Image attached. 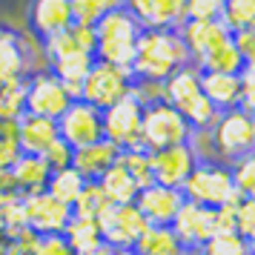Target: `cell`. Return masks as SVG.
<instances>
[{"mask_svg": "<svg viewBox=\"0 0 255 255\" xmlns=\"http://www.w3.org/2000/svg\"><path fill=\"white\" fill-rule=\"evenodd\" d=\"M186 0H124L127 9L143 29H178L184 23Z\"/></svg>", "mask_w": 255, "mask_h": 255, "instance_id": "cell-17", "label": "cell"}, {"mask_svg": "<svg viewBox=\"0 0 255 255\" xmlns=\"http://www.w3.org/2000/svg\"><path fill=\"white\" fill-rule=\"evenodd\" d=\"M184 255H198V253H184Z\"/></svg>", "mask_w": 255, "mask_h": 255, "instance_id": "cell-55", "label": "cell"}, {"mask_svg": "<svg viewBox=\"0 0 255 255\" xmlns=\"http://www.w3.org/2000/svg\"><path fill=\"white\" fill-rule=\"evenodd\" d=\"M20 155L23 152H20V143H17V124H9L6 132L0 135V172L12 169Z\"/></svg>", "mask_w": 255, "mask_h": 255, "instance_id": "cell-40", "label": "cell"}, {"mask_svg": "<svg viewBox=\"0 0 255 255\" xmlns=\"http://www.w3.org/2000/svg\"><path fill=\"white\" fill-rule=\"evenodd\" d=\"M20 52H23V63H26V78L29 75H37V72H49V55L46 46L37 35H32L29 29L20 32Z\"/></svg>", "mask_w": 255, "mask_h": 255, "instance_id": "cell-36", "label": "cell"}, {"mask_svg": "<svg viewBox=\"0 0 255 255\" xmlns=\"http://www.w3.org/2000/svg\"><path fill=\"white\" fill-rule=\"evenodd\" d=\"M198 255H253V241L241 238L238 232H221V235H212Z\"/></svg>", "mask_w": 255, "mask_h": 255, "instance_id": "cell-32", "label": "cell"}, {"mask_svg": "<svg viewBox=\"0 0 255 255\" xmlns=\"http://www.w3.org/2000/svg\"><path fill=\"white\" fill-rule=\"evenodd\" d=\"M115 255H132V253H115Z\"/></svg>", "mask_w": 255, "mask_h": 255, "instance_id": "cell-54", "label": "cell"}, {"mask_svg": "<svg viewBox=\"0 0 255 255\" xmlns=\"http://www.w3.org/2000/svg\"><path fill=\"white\" fill-rule=\"evenodd\" d=\"M72 155H75V149H72L66 140H55L52 146H49L40 158L46 161V166H49V172H60V169H69L72 166Z\"/></svg>", "mask_w": 255, "mask_h": 255, "instance_id": "cell-43", "label": "cell"}, {"mask_svg": "<svg viewBox=\"0 0 255 255\" xmlns=\"http://www.w3.org/2000/svg\"><path fill=\"white\" fill-rule=\"evenodd\" d=\"M55 124H58V138L66 140L72 149L89 146V143L104 138V118H101V109L89 106L86 101H72V104L66 106V112H63Z\"/></svg>", "mask_w": 255, "mask_h": 255, "instance_id": "cell-9", "label": "cell"}, {"mask_svg": "<svg viewBox=\"0 0 255 255\" xmlns=\"http://www.w3.org/2000/svg\"><path fill=\"white\" fill-rule=\"evenodd\" d=\"M230 178L235 192L244 198H255V155H247L230 166Z\"/></svg>", "mask_w": 255, "mask_h": 255, "instance_id": "cell-37", "label": "cell"}, {"mask_svg": "<svg viewBox=\"0 0 255 255\" xmlns=\"http://www.w3.org/2000/svg\"><path fill=\"white\" fill-rule=\"evenodd\" d=\"M3 244H6V241H3V238H0V255H3Z\"/></svg>", "mask_w": 255, "mask_h": 255, "instance_id": "cell-52", "label": "cell"}, {"mask_svg": "<svg viewBox=\"0 0 255 255\" xmlns=\"http://www.w3.org/2000/svg\"><path fill=\"white\" fill-rule=\"evenodd\" d=\"M221 23L230 32L255 29V0H227L221 12Z\"/></svg>", "mask_w": 255, "mask_h": 255, "instance_id": "cell-35", "label": "cell"}, {"mask_svg": "<svg viewBox=\"0 0 255 255\" xmlns=\"http://www.w3.org/2000/svg\"><path fill=\"white\" fill-rule=\"evenodd\" d=\"M178 35L184 40L192 66L232 40V32L221 20H184V23L178 26Z\"/></svg>", "mask_w": 255, "mask_h": 255, "instance_id": "cell-14", "label": "cell"}, {"mask_svg": "<svg viewBox=\"0 0 255 255\" xmlns=\"http://www.w3.org/2000/svg\"><path fill=\"white\" fill-rule=\"evenodd\" d=\"M23 81L3 83V86H0V121H12V124H17V121L23 118V112H26Z\"/></svg>", "mask_w": 255, "mask_h": 255, "instance_id": "cell-34", "label": "cell"}, {"mask_svg": "<svg viewBox=\"0 0 255 255\" xmlns=\"http://www.w3.org/2000/svg\"><path fill=\"white\" fill-rule=\"evenodd\" d=\"M23 89H26V112L29 115H40V118L58 121L66 112V106L72 104L69 92L63 89V83L52 72L29 75L23 81Z\"/></svg>", "mask_w": 255, "mask_h": 255, "instance_id": "cell-11", "label": "cell"}, {"mask_svg": "<svg viewBox=\"0 0 255 255\" xmlns=\"http://www.w3.org/2000/svg\"><path fill=\"white\" fill-rule=\"evenodd\" d=\"M101 118H104V140H109L118 152L140 146V118H143V106L135 104L129 95L124 101H118L115 106L104 109Z\"/></svg>", "mask_w": 255, "mask_h": 255, "instance_id": "cell-10", "label": "cell"}, {"mask_svg": "<svg viewBox=\"0 0 255 255\" xmlns=\"http://www.w3.org/2000/svg\"><path fill=\"white\" fill-rule=\"evenodd\" d=\"M9 172H12L14 184H17L20 198L37 195V192H46V184H49V178H52L46 161H43L40 155H20Z\"/></svg>", "mask_w": 255, "mask_h": 255, "instance_id": "cell-23", "label": "cell"}, {"mask_svg": "<svg viewBox=\"0 0 255 255\" xmlns=\"http://www.w3.org/2000/svg\"><path fill=\"white\" fill-rule=\"evenodd\" d=\"M55 140H58V124L52 118L23 112V118L17 121V143L23 155H43Z\"/></svg>", "mask_w": 255, "mask_h": 255, "instance_id": "cell-19", "label": "cell"}, {"mask_svg": "<svg viewBox=\"0 0 255 255\" xmlns=\"http://www.w3.org/2000/svg\"><path fill=\"white\" fill-rule=\"evenodd\" d=\"M32 255H75V253L69 250L63 235H40V241H37Z\"/></svg>", "mask_w": 255, "mask_h": 255, "instance_id": "cell-45", "label": "cell"}, {"mask_svg": "<svg viewBox=\"0 0 255 255\" xmlns=\"http://www.w3.org/2000/svg\"><path fill=\"white\" fill-rule=\"evenodd\" d=\"M146 227L149 224L138 212L135 204H112L106 209L104 218L98 221V230H101L104 244L109 250H115V253H132Z\"/></svg>", "mask_w": 255, "mask_h": 255, "instance_id": "cell-8", "label": "cell"}, {"mask_svg": "<svg viewBox=\"0 0 255 255\" xmlns=\"http://www.w3.org/2000/svg\"><path fill=\"white\" fill-rule=\"evenodd\" d=\"M63 238L69 244V250L75 255L78 253H89V250H98L104 238H101V230H98V224L95 221H86V218H75L66 224V230H63Z\"/></svg>", "mask_w": 255, "mask_h": 255, "instance_id": "cell-28", "label": "cell"}, {"mask_svg": "<svg viewBox=\"0 0 255 255\" xmlns=\"http://www.w3.org/2000/svg\"><path fill=\"white\" fill-rule=\"evenodd\" d=\"M118 155L121 152L109 143V140H95L89 146H81V149H75L72 155V169L81 175L83 181H98L101 175L118 161Z\"/></svg>", "mask_w": 255, "mask_h": 255, "instance_id": "cell-21", "label": "cell"}, {"mask_svg": "<svg viewBox=\"0 0 255 255\" xmlns=\"http://www.w3.org/2000/svg\"><path fill=\"white\" fill-rule=\"evenodd\" d=\"M192 135V129L169 104H155L143 109L140 118V149L161 152L169 146H181Z\"/></svg>", "mask_w": 255, "mask_h": 255, "instance_id": "cell-6", "label": "cell"}, {"mask_svg": "<svg viewBox=\"0 0 255 255\" xmlns=\"http://www.w3.org/2000/svg\"><path fill=\"white\" fill-rule=\"evenodd\" d=\"M138 212L146 218L149 227H169L178 215V209L184 207V192L172 189V186L149 184L146 189H140L135 198Z\"/></svg>", "mask_w": 255, "mask_h": 255, "instance_id": "cell-15", "label": "cell"}, {"mask_svg": "<svg viewBox=\"0 0 255 255\" xmlns=\"http://www.w3.org/2000/svg\"><path fill=\"white\" fill-rule=\"evenodd\" d=\"M132 253L135 255H184L186 250L181 247L172 227H146Z\"/></svg>", "mask_w": 255, "mask_h": 255, "instance_id": "cell-25", "label": "cell"}, {"mask_svg": "<svg viewBox=\"0 0 255 255\" xmlns=\"http://www.w3.org/2000/svg\"><path fill=\"white\" fill-rule=\"evenodd\" d=\"M132 81L135 75L124 66H112V63H101L95 60L89 75L83 78V86H81V98L78 101H86L89 106L95 109H109L115 106L118 101H124L132 89Z\"/></svg>", "mask_w": 255, "mask_h": 255, "instance_id": "cell-7", "label": "cell"}, {"mask_svg": "<svg viewBox=\"0 0 255 255\" xmlns=\"http://www.w3.org/2000/svg\"><path fill=\"white\" fill-rule=\"evenodd\" d=\"M118 161H121V166L129 172V178L135 181V186L140 189H146L149 184H155L152 181V161H149V152L140 149V146H135V149H124L121 155H118Z\"/></svg>", "mask_w": 255, "mask_h": 255, "instance_id": "cell-30", "label": "cell"}, {"mask_svg": "<svg viewBox=\"0 0 255 255\" xmlns=\"http://www.w3.org/2000/svg\"><path fill=\"white\" fill-rule=\"evenodd\" d=\"M112 207V201L104 195V189L98 186V181H86V186L81 189L78 201L72 204V215L75 218H86V221H98L106 215V209Z\"/></svg>", "mask_w": 255, "mask_h": 255, "instance_id": "cell-27", "label": "cell"}, {"mask_svg": "<svg viewBox=\"0 0 255 255\" xmlns=\"http://www.w3.org/2000/svg\"><path fill=\"white\" fill-rule=\"evenodd\" d=\"M132 255H135V253H132Z\"/></svg>", "mask_w": 255, "mask_h": 255, "instance_id": "cell-56", "label": "cell"}, {"mask_svg": "<svg viewBox=\"0 0 255 255\" xmlns=\"http://www.w3.org/2000/svg\"><path fill=\"white\" fill-rule=\"evenodd\" d=\"M232 46L238 49L244 63H255V29H241L232 32Z\"/></svg>", "mask_w": 255, "mask_h": 255, "instance_id": "cell-46", "label": "cell"}, {"mask_svg": "<svg viewBox=\"0 0 255 255\" xmlns=\"http://www.w3.org/2000/svg\"><path fill=\"white\" fill-rule=\"evenodd\" d=\"M227 0H186L184 17L186 20H221Z\"/></svg>", "mask_w": 255, "mask_h": 255, "instance_id": "cell-39", "label": "cell"}, {"mask_svg": "<svg viewBox=\"0 0 255 255\" xmlns=\"http://www.w3.org/2000/svg\"><path fill=\"white\" fill-rule=\"evenodd\" d=\"M37 241H40V235H37L35 230H29V227H23L17 235L9 238V244H12L20 255H32V253H35V247H37Z\"/></svg>", "mask_w": 255, "mask_h": 255, "instance_id": "cell-48", "label": "cell"}, {"mask_svg": "<svg viewBox=\"0 0 255 255\" xmlns=\"http://www.w3.org/2000/svg\"><path fill=\"white\" fill-rule=\"evenodd\" d=\"M78 255H115V250H109L106 244H101L98 250H89V253H78Z\"/></svg>", "mask_w": 255, "mask_h": 255, "instance_id": "cell-50", "label": "cell"}, {"mask_svg": "<svg viewBox=\"0 0 255 255\" xmlns=\"http://www.w3.org/2000/svg\"><path fill=\"white\" fill-rule=\"evenodd\" d=\"M201 92L218 112L238 109V104H241V81H238V75L201 72Z\"/></svg>", "mask_w": 255, "mask_h": 255, "instance_id": "cell-22", "label": "cell"}, {"mask_svg": "<svg viewBox=\"0 0 255 255\" xmlns=\"http://www.w3.org/2000/svg\"><path fill=\"white\" fill-rule=\"evenodd\" d=\"M20 204H23L26 227L35 230L37 235H63L66 224L72 221V207L55 201L49 192L26 195L20 198Z\"/></svg>", "mask_w": 255, "mask_h": 255, "instance_id": "cell-12", "label": "cell"}, {"mask_svg": "<svg viewBox=\"0 0 255 255\" xmlns=\"http://www.w3.org/2000/svg\"><path fill=\"white\" fill-rule=\"evenodd\" d=\"M83 186H86V181H83L81 175L69 166V169L52 172V178H49V184H46V192L55 198V201L66 204V207H72V204L78 201V195H81Z\"/></svg>", "mask_w": 255, "mask_h": 255, "instance_id": "cell-29", "label": "cell"}, {"mask_svg": "<svg viewBox=\"0 0 255 255\" xmlns=\"http://www.w3.org/2000/svg\"><path fill=\"white\" fill-rule=\"evenodd\" d=\"M69 6H72V20L75 23L95 26L101 17H106L109 12L121 9L124 0H69Z\"/></svg>", "mask_w": 255, "mask_h": 255, "instance_id": "cell-33", "label": "cell"}, {"mask_svg": "<svg viewBox=\"0 0 255 255\" xmlns=\"http://www.w3.org/2000/svg\"><path fill=\"white\" fill-rule=\"evenodd\" d=\"M235 232L247 241L255 238V198H241L235 207Z\"/></svg>", "mask_w": 255, "mask_h": 255, "instance_id": "cell-42", "label": "cell"}, {"mask_svg": "<svg viewBox=\"0 0 255 255\" xmlns=\"http://www.w3.org/2000/svg\"><path fill=\"white\" fill-rule=\"evenodd\" d=\"M17 198H20V192H17V184H14L12 172H9V169L0 172V207H3V204H12Z\"/></svg>", "mask_w": 255, "mask_h": 255, "instance_id": "cell-49", "label": "cell"}, {"mask_svg": "<svg viewBox=\"0 0 255 255\" xmlns=\"http://www.w3.org/2000/svg\"><path fill=\"white\" fill-rule=\"evenodd\" d=\"M129 98L140 104L143 109L146 106H155L163 101V83L161 81H143V78H135L132 81V89H129Z\"/></svg>", "mask_w": 255, "mask_h": 255, "instance_id": "cell-38", "label": "cell"}, {"mask_svg": "<svg viewBox=\"0 0 255 255\" xmlns=\"http://www.w3.org/2000/svg\"><path fill=\"white\" fill-rule=\"evenodd\" d=\"M163 104H169L184 118L189 129H209L218 121V109L209 104L204 92H201V72L189 63L181 66L178 72H172L163 81Z\"/></svg>", "mask_w": 255, "mask_h": 255, "instance_id": "cell-2", "label": "cell"}, {"mask_svg": "<svg viewBox=\"0 0 255 255\" xmlns=\"http://www.w3.org/2000/svg\"><path fill=\"white\" fill-rule=\"evenodd\" d=\"M95 63V55L89 52H81V49H75V52H66V55H60V58L52 60V66L49 72L63 83V89L69 92L72 101H78L81 98V86H83V78L89 75Z\"/></svg>", "mask_w": 255, "mask_h": 255, "instance_id": "cell-20", "label": "cell"}, {"mask_svg": "<svg viewBox=\"0 0 255 255\" xmlns=\"http://www.w3.org/2000/svg\"><path fill=\"white\" fill-rule=\"evenodd\" d=\"M26 78V63L20 52V32L12 26H0V86Z\"/></svg>", "mask_w": 255, "mask_h": 255, "instance_id": "cell-24", "label": "cell"}, {"mask_svg": "<svg viewBox=\"0 0 255 255\" xmlns=\"http://www.w3.org/2000/svg\"><path fill=\"white\" fill-rule=\"evenodd\" d=\"M238 81H241V112H255V63H244V69L238 72Z\"/></svg>", "mask_w": 255, "mask_h": 255, "instance_id": "cell-44", "label": "cell"}, {"mask_svg": "<svg viewBox=\"0 0 255 255\" xmlns=\"http://www.w3.org/2000/svg\"><path fill=\"white\" fill-rule=\"evenodd\" d=\"M198 72H224V75H238L244 69V58L238 55V49L232 46V40L227 46L215 49L212 55H207L204 60L195 63Z\"/></svg>", "mask_w": 255, "mask_h": 255, "instance_id": "cell-31", "label": "cell"}, {"mask_svg": "<svg viewBox=\"0 0 255 255\" xmlns=\"http://www.w3.org/2000/svg\"><path fill=\"white\" fill-rule=\"evenodd\" d=\"M9 124H12V121H0V135L6 132V127H9Z\"/></svg>", "mask_w": 255, "mask_h": 255, "instance_id": "cell-51", "label": "cell"}, {"mask_svg": "<svg viewBox=\"0 0 255 255\" xmlns=\"http://www.w3.org/2000/svg\"><path fill=\"white\" fill-rule=\"evenodd\" d=\"M209 138H212L215 163L232 166L247 155H255V115L241 109L221 112L218 121L209 127Z\"/></svg>", "mask_w": 255, "mask_h": 255, "instance_id": "cell-4", "label": "cell"}, {"mask_svg": "<svg viewBox=\"0 0 255 255\" xmlns=\"http://www.w3.org/2000/svg\"><path fill=\"white\" fill-rule=\"evenodd\" d=\"M181 66H189V55L178 29H143L129 72L143 81H166Z\"/></svg>", "mask_w": 255, "mask_h": 255, "instance_id": "cell-1", "label": "cell"}, {"mask_svg": "<svg viewBox=\"0 0 255 255\" xmlns=\"http://www.w3.org/2000/svg\"><path fill=\"white\" fill-rule=\"evenodd\" d=\"M26 17H29V32L46 40L72 26V6L69 0H29Z\"/></svg>", "mask_w": 255, "mask_h": 255, "instance_id": "cell-18", "label": "cell"}, {"mask_svg": "<svg viewBox=\"0 0 255 255\" xmlns=\"http://www.w3.org/2000/svg\"><path fill=\"white\" fill-rule=\"evenodd\" d=\"M0 221H3V241H9L12 235L26 227V218H23V204H20V198L12 201V204H3L0 207Z\"/></svg>", "mask_w": 255, "mask_h": 255, "instance_id": "cell-41", "label": "cell"}, {"mask_svg": "<svg viewBox=\"0 0 255 255\" xmlns=\"http://www.w3.org/2000/svg\"><path fill=\"white\" fill-rule=\"evenodd\" d=\"M152 161V181L161 186H172V189H181L184 181L189 178V172L195 169L198 158L192 155V149L181 143V146H169V149L161 152H149Z\"/></svg>", "mask_w": 255, "mask_h": 255, "instance_id": "cell-16", "label": "cell"}, {"mask_svg": "<svg viewBox=\"0 0 255 255\" xmlns=\"http://www.w3.org/2000/svg\"><path fill=\"white\" fill-rule=\"evenodd\" d=\"M0 238H3V221H0Z\"/></svg>", "mask_w": 255, "mask_h": 255, "instance_id": "cell-53", "label": "cell"}, {"mask_svg": "<svg viewBox=\"0 0 255 255\" xmlns=\"http://www.w3.org/2000/svg\"><path fill=\"white\" fill-rule=\"evenodd\" d=\"M181 192H184V201L198 204V207H209V209L238 204L244 198L232 186L230 166L215 163V161H198L195 169L189 172V178L181 186Z\"/></svg>", "mask_w": 255, "mask_h": 255, "instance_id": "cell-5", "label": "cell"}, {"mask_svg": "<svg viewBox=\"0 0 255 255\" xmlns=\"http://www.w3.org/2000/svg\"><path fill=\"white\" fill-rule=\"evenodd\" d=\"M169 227H172V232L178 235V241H181V247L186 253H198L218 232L215 209L198 207V204H189V201H184V207L178 209V215H175V221Z\"/></svg>", "mask_w": 255, "mask_h": 255, "instance_id": "cell-13", "label": "cell"}, {"mask_svg": "<svg viewBox=\"0 0 255 255\" xmlns=\"http://www.w3.org/2000/svg\"><path fill=\"white\" fill-rule=\"evenodd\" d=\"M140 32H143V26L124 6L109 12L95 23V60L129 69L132 58H135V49H138Z\"/></svg>", "mask_w": 255, "mask_h": 255, "instance_id": "cell-3", "label": "cell"}, {"mask_svg": "<svg viewBox=\"0 0 255 255\" xmlns=\"http://www.w3.org/2000/svg\"><path fill=\"white\" fill-rule=\"evenodd\" d=\"M98 186L104 189V195L109 198L112 204H135V198H138V186L129 178L127 169L121 166V161H115L101 178H98Z\"/></svg>", "mask_w": 255, "mask_h": 255, "instance_id": "cell-26", "label": "cell"}, {"mask_svg": "<svg viewBox=\"0 0 255 255\" xmlns=\"http://www.w3.org/2000/svg\"><path fill=\"white\" fill-rule=\"evenodd\" d=\"M69 35H72V43H75L78 49L89 52V55H95V26H89V23H75V20H72Z\"/></svg>", "mask_w": 255, "mask_h": 255, "instance_id": "cell-47", "label": "cell"}]
</instances>
